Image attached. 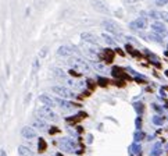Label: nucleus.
I'll use <instances>...</instances> for the list:
<instances>
[{
  "instance_id": "8",
  "label": "nucleus",
  "mask_w": 168,
  "mask_h": 156,
  "mask_svg": "<svg viewBox=\"0 0 168 156\" xmlns=\"http://www.w3.org/2000/svg\"><path fill=\"white\" fill-rule=\"evenodd\" d=\"M24 134H26V135H33V131L32 130H29V128H25V130H24Z\"/></svg>"
},
{
  "instance_id": "5",
  "label": "nucleus",
  "mask_w": 168,
  "mask_h": 156,
  "mask_svg": "<svg viewBox=\"0 0 168 156\" xmlns=\"http://www.w3.org/2000/svg\"><path fill=\"white\" fill-rule=\"evenodd\" d=\"M154 17H160L161 20L168 22V13H160V14H154Z\"/></svg>"
},
{
  "instance_id": "6",
  "label": "nucleus",
  "mask_w": 168,
  "mask_h": 156,
  "mask_svg": "<svg viewBox=\"0 0 168 156\" xmlns=\"http://www.w3.org/2000/svg\"><path fill=\"white\" fill-rule=\"evenodd\" d=\"M59 53H60V54H68L70 52H68V49H67V47H64V46H63V47H61V49L59 50Z\"/></svg>"
},
{
  "instance_id": "7",
  "label": "nucleus",
  "mask_w": 168,
  "mask_h": 156,
  "mask_svg": "<svg viewBox=\"0 0 168 156\" xmlns=\"http://www.w3.org/2000/svg\"><path fill=\"white\" fill-rule=\"evenodd\" d=\"M44 148H46V145H44V141L40 139V141H39V149H40V151H44Z\"/></svg>"
},
{
  "instance_id": "1",
  "label": "nucleus",
  "mask_w": 168,
  "mask_h": 156,
  "mask_svg": "<svg viewBox=\"0 0 168 156\" xmlns=\"http://www.w3.org/2000/svg\"><path fill=\"white\" fill-rule=\"evenodd\" d=\"M95 7L99 11H101V13H107L108 11V7L103 2H100V0H96V2H95Z\"/></svg>"
},
{
  "instance_id": "4",
  "label": "nucleus",
  "mask_w": 168,
  "mask_h": 156,
  "mask_svg": "<svg viewBox=\"0 0 168 156\" xmlns=\"http://www.w3.org/2000/svg\"><path fill=\"white\" fill-rule=\"evenodd\" d=\"M152 28H153L154 31H158V32H164V31H165V27H164L161 22H156V24H153Z\"/></svg>"
},
{
  "instance_id": "2",
  "label": "nucleus",
  "mask_w": 168,
  "mask_h": 156,
  "mask_svg": "<svg viewBox=\"0 0 168 156\" xmlns=\"http://www.w3.org/2000/svg\"><path fill=\"white\" fill-rule=\"evenodd\" d=\"M145 27H146L145 20H136L132 22V28H145Z\"/></svg>"
},
{
  "instance_id": "3",
  "label": "nucleus",
  "mask_w": 168,
  "mask_h": 156,
  "mask_svg": "<svg viewBox=\"0 0 168 156\" xmlns=\"http://www.w3.org/2000/svg\"><path fill=\"white\" fill-rule=\"evenodd\" d=\"M104 28L107 29V31H111V32H117V31H118V28L111 21H106L104 22Z\"/></svg>"
}]
</instances>
